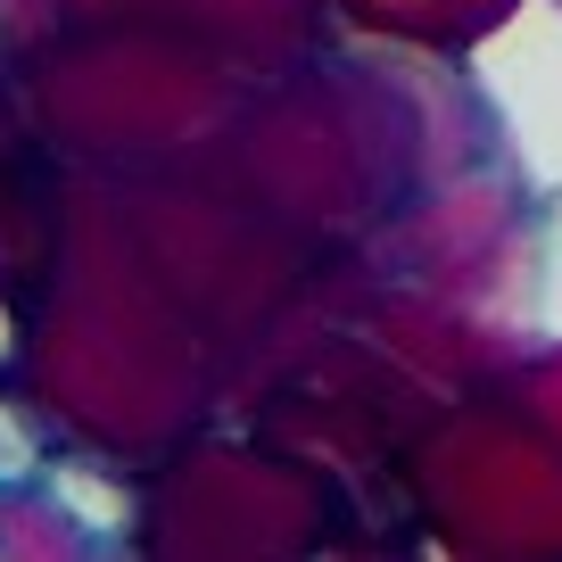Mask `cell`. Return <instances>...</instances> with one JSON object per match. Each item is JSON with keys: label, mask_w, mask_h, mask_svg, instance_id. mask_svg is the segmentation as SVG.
Returning <instances> with one entry per match:
<instances>
[{"label": "cell", "mask_w": 562, "mask_h": 562, "mask_svg": "<svg viewBox=\"0 0 562 562\" xmlns=\"http://www.w3.org/2000/svg\"><path fill=\"white\" fill-rule=\"evenodd\" d=\"M0 356H9V323H0Z\"/></svg>", "instance_id": "obj_5"}, {"label": "cell", "mask_w": 562, "mask_h": 562, "mask_svg": "<svg viewBox=\"0 0 562 562\" xmlns=\"http://www.w3.org/2000/svg\"><path fill=\"white\" fill-rule=\"evenodd\" d=\"M42 472V430L25 422V405L0 397V480H34Z\"/></svg>", "instance_id": "obj_4"}, {"label": "cell", "mask_w": 562, "mask_h": 562, "mask_svg": "<svg viewBox=\"0 0 562 562\" xmlns=\"http://www.w3.org/2000/svg\"><path fill=\"white\" fill-rule=\"evenodd\" d=\"M50 496H58V505H67L83 529H100V538H124V521H133L124 488H108V480L83 472V463H50Z\"/></svg>", "instance_id": "obj_2"}, {"label": "cell", "mask_w": 562, "mask_h": 562, "mask_svg": "<svg viewBox=\"0 0 562 562\" xmlns=\"http://www.w3.org/2000/svg\"><path fill=\"white\" fill-rule=\"evenodd\" d=\"M513 175L538 199H562V0H513L505 25L472 42L463 58Z\"/></svg>", "instance_id": "obj_1"}, {"label": "cell", "mask_w": 562, "mask_h": 562, "mask_svg": "<svg viewBox=\"0 0 562 562\" xmlns=\"http://www.w3.org/2000/svg\"><path fill=\"white\" fill-rule=\"evenodd\" d=\"M529 331L562 339V199H546L538 224V273H529Z\"/></svg>", "instance_id": "obj_3"}]
</instances>
